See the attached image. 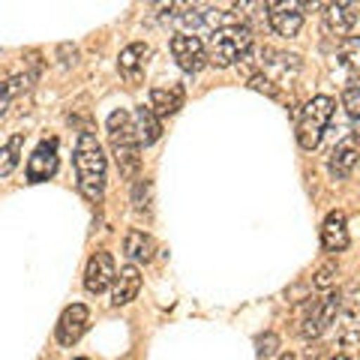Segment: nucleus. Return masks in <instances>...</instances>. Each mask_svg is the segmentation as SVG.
<instances>
[{"mask_svg":"<svg viewBox=\"0 0 360 360\" xmlns=\"http://www.w3.org/2000/svg\"><path fill=\"white\" fill-rule=\"evenodd\" d=\"M333 108H336V103L330 96H312L309 103L300 108L295 132H297V144L303 150H315L321 144V135L333 117Z\"/></svg>","mask_w":360,"mask_h":360,"instance_id":"nucleus-3","label":"nucleus"},{"mask_svg":"<svg viewBox=\"0 0 360 360\" xmlns=\"http://www.w3.org/2000/svg\"><path fill=\"white\" fill-rule=\"evenodd\" d=\"M123 252H127L129 262H141V264H148L153 252H156V246H153V238L150 234H144L139 229H132L127 234V240H123Z\"/></svg>","mask_w":360,"mask_h":360,"instance_id":"nucleus-17","label":"nucleus"},{"mask_svg":"<svg viewBox=\"0 0 360 360\" xmlns=\"http://www.w3.org/2000/svg\"><path fill=\"white\" fill-rule=\"evenodd\" d=\"M184 87L180 84H168V87H153L150 90V108L156 117H172L177 115L180 108H184Z\"/></svg>","mask_w":360,"mask_h":360,"instance_id":"nucleus-14","label":"nucleus"},{"mask_svg":"<svg viewBox=\"0 0 360 360\" xmlns=\"http://www.w3.org/2000/svg\"><path fill=\"white\" fill-rule=\"evenodd\" d=\"M150 58V45L148 42H132L127 49L120 51L117 58V70L123 78H129V82H139L141 72H144V63Z\"/></svg>","mask_w":360,"mask_h":360,"instance_id":"nucleus-13","label":"nucleus"},{"mask_svg":"<svg viewBox=\"0 0 360 360\" xmlns=\"http://www.w3.org/2000/svg\"><path fill=\"white\" fill-rule=\"evenodd\" d=\"M357 160H360L357 144H354V141H340V144H336V148H333L330 160H328V172H330L336 180H345L348 174L354 172Z\"/></svg>","mask_w":360,"mask_h":360,"instance_id":"nucleus-15","label":"nucleus"},{"mask_svg":"<svg viewBox=\"0 0 360 360\" xmlns=\"http://www.w3.org/2000/svg\"><path fill=\"white\" fill-rule=\"evenodd\" d=\"M342 105L354 120H360V82H352L342 90Z\"/></svg>","mask_w":360,"mask_h":360,"instance_id":"nucleus-22","label":"nucleus"},{"mask_svg":"<svg viewBox=\"0 0 360 360\" xmlns=\"http://www.w3.org/2000/svg\"><path fill=\"white\" fill-rule=\"evenodd\" d=\"M9 103H13V99H9V96H6V90H4V87H0V117H4V115H6V108H9Z\"/></svg>","mask_w":360,"mask_h":360,"instance_id":"nucleus-28","label":"nucleus"},{"mask_svg":"<svg viewBox=\"0 0 360 360\" xmlns=\"http://www.w3.org/2000/svg\"><path fill=\"white\" fill-rule=\"evenodd\" d=\"M87 324H90V312L84 303H72V307H66L60 312V319H58V342L66 345V348H72L78 340L84 336L87 330Z\"/></svg>","mask_w":360,"mask_h":360,"instance_id":"nucleus-7","label":"nucleus"},{"mask_svg":"<svg viewBox=\"0 0 360 360\" xmlns=\"http://www.w3.org/2000/svg\"><path fill=\"white\" fill-rule=\"evenodd\" d=\"M75 174L78 193L87 201H99L105 193V153L94 132H82L75 144Z\"/></svg>","mask_w":360,"mask_h":360,"instance_id":"nucleus-1","label":"nucleus"},{"mask_svg":"<svg viewBox=\"0 0 360 360\" xmlns=\"http://www.w3.org/2000/svg\"><path fill=\"white\" fill-rule=\"evenodd\" d=\"M115 279H117V264H115V258H111V252L99 250V252L90 255V262L84 267V288L90 295H103V291H108L115 285Z\"/></svg>","mask_w":360,"mask_h":360,"instance_id":"nucleus-5","label":"nucleus"},{"mask_svg":"<svg viewBox=\"0 0 360 360\" xmlns=\"http://www.w3.org/2000/svg\"><path fill=\"white\" fill-rule=\"evenodd\" d=\"M58 54H60V63L63 66H75V60H78V49H75V45H70V42L60 45Z\"/></svg>","mask_w":360,"mask_h":360,"instance_id":"nucleus-27","label":"nucleus"},{"mask_svg":"<svg viewBox=\"0 0 360 360\" xmlns=\"http://www.w3.org/2000/svg\"><path fill=\"white\" fill-rule=\"evenodd\" d=\"M324 30L333 37H348L357 21V4H328L324 6Z\"/></svg>","mask_w":360,"mask_h":360,"instance_id":"nucleus-10","label":"nucleus"},{"mask_svg":"<svg viewBox=\"0 0 360 360\" xmlns=\"http://www.w3.org/2000/svg\"><path fill=\"white\" fill-rule=\"evenodd\" d=\"M307 360H319V357H315V354H307Z\"/></svg>","mask_w":360,"mask_h":360,"instance_id":"nucleus-31","label":"nucleus"},{"mask_svg":"<svg viewBox=\"0 0 360 360\" xmlns=\"http://www.w3.org/2000/svg\"><path fill=\"white\" fill-rule=\"evenodd\" d=\"M354 135H357V139H360V120H354Z\"/></svg>","mask_w":360,"mask_h":360,"instance_id":"nucleus-30","label":"nucleus"},{"mask_svg":"<svg viewBox=\"0 0 360 360\" xmlns=\"http://www.w3.org/2000/svg\"><path fill=\"white\" fill-rule=\"evenodd\" d=\"M33 78H37V75H13V78H9V82L4 84V90H6V96L9 99H15V96H21V94H27V90L33 87Z\"/></svg>","mask_w":360,"mask_h":360,"instance_id":"nucleus-23","label":"nucleus"},{"mask_svg":"<svg viewBox=\"0 0 360 360\" xmlns=\"http://www.w3.org/2000/svg\"><path fill=\"white\" fill-rule=\"evenodd\" d=\"M340 300H342L340 291H336V295H328L324 300H319L315 312L300 324V336H303V340H319V336L330 328L333 319H336V312H340Z\"/></svg>","mask_w":360,"mask_h":360,"instance_id":"nucleus-8","label":"nucleus"},{"mask_svg":"<svg viewBox=\"0 0 360 360\" xmlns=\"http://www.w3.org/2000/svg\"><path fill=\"white\" fill-rule=\"evenodd\" d=\"M58 165H60L58 141L45 139L27 160V184H45V180H51L54 174H58Z\"/></svg>","mask_w":360,"mask_h":360,"instance_id":"nucleus-6","label":"nucleus"},{"mask_svg":"<svg viewBox=\"0 0 360 360\" xmlns=\"http://www.w3.org/2000/svg\"><path fill=\"white\" fill-rule=\"evenodd\" d=\"M336 274H340V267H336V262H328V264H321L319 270H315V288H330L336 283Z\"/></svg>","mask_w":360,"mask_h":360,"instance_id":"nucleus-24","label":"nucleus"},{"mask_svg":"<svg viewBox=\"0 0 360 360\" xmlns=\"http://www.w3.org/2000/svg\"><path fill=\"white\" fill-rule=\"evenodd\" d=\"M21 144H25V135L15 132L13 139H9L4 148H0V177L13 174L15 165H18V156H21Z\"/></svg>","mask_w":360,"mask_h":360,"instance_id":"nucleus-19","label":"nucleus"},{"mask_svg":"<svg viewBox=\"0 0 360 360\" xmlns=\"http://www.w3.org/2000/svg\"><path fill=\"white\" fill-rule=\"evenodd\" d=\"M276 360H295V354H291V352H283V354H279Z\"/></svg>","mask_w":360,"mask_h":360,"instance_id":"nucleus-29","label":"nucleus"},{"mask_svg":"<svg viewBox=\"0 0 360 360\" xmlns=\"http://www.w3.org/2000/svg\"><path fill=\"white\" fill-rule=\"evenodd\" d=\"M75 360H87V357H75Z\"/></svg>","mask_w":360,"mask_h":360,"instance_id":"nucleus-32","label":"nucleus"},{"mask_svg":"<svg viewBox=\"0 0 360 360\" xmlns=\"http://www.w3.org/2000/svg\"><path fill=\"white\" fill-rule=\"evenodd\" d=\"M276 352H279V336L274 330L258 336V357H274Z\"/></svg>","mask_w":360,"mask_h":360,"instance_id":"nucleus-25","label":"nucleus"},{"mask_svg":"<svg viewBox=\"0 0 360 360\" xmlns=\"http://www.w3.org/2000/svg\"><path fill=\"white\" fill-rule=\"evenodd\" d=\"M132 123H135V135H139V144H141V148H150V144L160 141L162 123H160V117L153 115V108H150V105L135 108Z\"/></svg>","mask_w":360,"mask_h":360,"instance_id":"nucleus-16","label":"nucleus"},{"mask_svg":"<svg viewBox=\"0 0 360 360\" xmlns=\"http://www.w3.org/2000/svg\"><path fill=\"white\" fill-rule=\"evenodd\" d=\"M250 87H252V90H258V94H267V96H276V94H279L276 84L270 82V78H267L264 72H255V75H250Z\"/></svg>","mask_w":360,"mask_h":360,"instance_id":"nucleus-26","label":"nucleus"},{"mask_svg":"<svg viewBox=\"0 0 360 360\" xmlns=\"http://www.w3.org/2000/svg\"><path fill=\"white\" fill-rule=\"evenodd\" d=\"M252 49V30L246 25H231V27H222L217 33H210V42H207V60L219 70H229L238 60H243Z\"/></svg>","mask_w":360,"mask_h":360,"instance_id":"nucleus-2","label":"nucleus"},{"mask_svg":"<svg viewBox=\"0 0 360 360\" xmlns=\"http://www.w3.org/2000/svg\"><path fill=\"white\" fill-rule=\"evenodd\" d=\"M115 148V162H117V172H120V177H127V180H132L135 174L141 172V148L139 144H111Z\"/></svg>","mask_w":360,"mask_h":360,"instance_id":"nucleus-18","label":"nucleus"},{"mask_svg":"<svg viewBox=\"0 0 360 360\" xmlns=\"http://www.w3.org/2000/svg\"><path fill=\"white\" fill-rule=\"evenodd\" d=\"M267 21L279 37H297L303 27V13L300 4H267Z\"/></svg>","mask_w":360,"mask_h":360,"instance_id":"nucleus-9","label":"nucleus"},{"mask_svg":"<svg viewBox=\"0 0 360 360\" xmlns=\"http://www.w3.org/2000/svg\"><path fill=\"white\" fill-rule=\"evenodd\" d=\"M348 222H345V213L342 210H333L328 213V219L321 225V246L328 252H342L348 250Z\"/></svg>","mask_w":360,"mask_h":360,"instance_id":"nucleus-11","label":"nucleus"},{"mask_svg":"<svg viewBox=\"0 0 360 360\" xmlns=\"http://www.w3.org/2000/svg\"><path fill=\"white\" fill-rule=\"evenodd\" d=\"M340 63L348 70H360V37H348L340 45Z\"/></svg>","mask_w":360,"mask_h":360,"instance_id":"nucleus-21","label":"nucleus"},{"mask_svg":"<svg viewBox=\"0 0 360 360\" xmlns=\"http://www.w3.org/2000/svg\"><path fill=\"white\" fill-rule=\"evenodd\" d=\"M172 54H174L180 70L193 72V75L201 72L210 63L207 60V45L198 37H193V33H177V37H172Z\"/></svg>","mask_w":360,"mask_h":360,"instance_id":"nucleus-4","label":"nucleus"},{"mask_svg":"<svg viewBox=\"0 0 360 360\" xmlns=\"http://www.w3.org/2000/svg\"><path fill=\"white\" fill-rule=\"evenodd\" d=\"M150 198H153V184L148 177H139L132 186V210L135 213H150Z\"/></svg>","mask_w":360,"mask_h":360,"instance_id":"nucleus-20","label":"nucleus"},{"mask_svg":"<svg viewBox=\"0 0 360 360\" xmlns=\"http://www.w3.org/2000/svg\"><path fill=\"white\" fill-rule=\"evenodd\" d=\"M139 291H141L139 267H135V264L120 267L115 285H111V303H115V307H127V303H132L135 297H139Z\"/></svg>","mask_w":360,"mask_h":360,"instance_id":"nucleus-12","label":"nucleus"}]
</instances>
